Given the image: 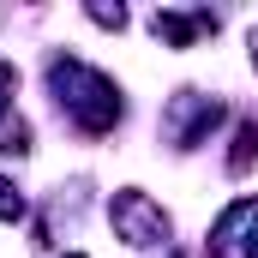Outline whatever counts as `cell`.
<instances>
[{"label": "cell", "mask_w": 258, "mask_h": 258, "mask_svg": "<svg viewBox=\"0 0 258 258\" xmlns=\"http://www.w3.org/2000/svg\"><path fill=\"white\" fill-rule=\"evenodd\" d=\"M114 222H120V234H126L132 246L162 240V216L150 210V198H144V192H120V198H114Z\"/></svg>", "instance_id": "cell-1"}, {"label": "cell", "mask_w": 258, "mask_h": 258, "mask_svg": "<svg viewBox=\"0 0 258 258\" xmlns=\"http://www.w3.org/2000/svg\"><path fill=\"white\" fill-rule=\"evenodd\" d=\"M12 216H24V198H18L6 180H0V222H12Z\"/></svg>", "instance_id": "cell-2"}, {"label": "cell", "mask_w": 258, "mask_h": 258, "mask_svg": "<svg viewBox=\"0 0 258 258\" xmlns=\"http://www.w3.org/2000/svg\"><path fill=\"white\" fill-rule=\"evenodd\" d=\"M252 60H258V30H252Z\"/></svg>", "instance_id": "cell-3"}]
</instances>
